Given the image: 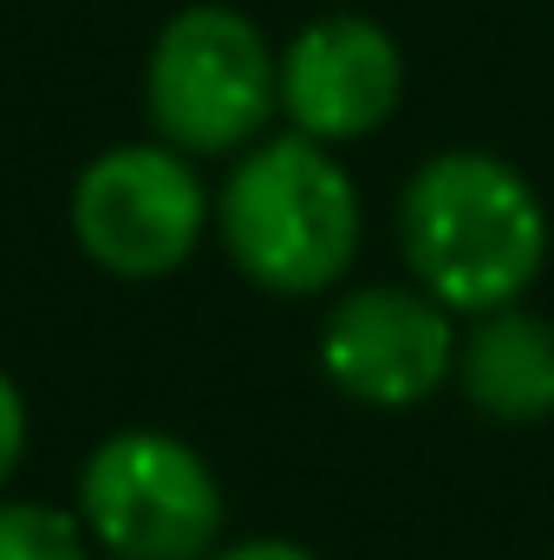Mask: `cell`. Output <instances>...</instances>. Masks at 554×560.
<instances>
[{
	"instance_id": "cell-5",
	"label": "cell",
	"mask_w": 554,
	"mask_h": 560,
	"mask_svg": "<svg viewBox=\"0 0 554 560\" xmlns=\"http://www.w3.org/2000/svg\"><path fill=\"white\" fill-rule=\"evenodd\" d=\"M66 222L92 268L118 280H163L203 248L216 202L176 143H112L79 170Z\"/></svg>"
},
{
	"instance_id": "cell-8",
	"label": "cell",
	"mask_w": 554,
	"mask_h": 560,
	"mask_svg": "<svg viewBox=\"0 0 554 560\" xmlns=\"http://www.w3.org/2000/svg\"><path fill=\"white\" fill-rule=\"evenodd\" d=\"M457 392L483 423L529 430L554 418V319L529 300L476 313L457 346Z\"/></svg>"
},
{
	"instance_id": "cell-9",
	"label": "cell",
	"mask_w": 554,
	"mask_h": 560,
	"mask_svg": "<svg viewBox=\"0 0 554 560\" xmlns=\"http://www.w3.org/2000/svg\"><path fill=\"white\" fill-rule=\"evenodd\" d=\"M92 528L59 502H0V560H92Z\"/></svg>"
},
{
	"instance_id": "cell-11",
	"label": "cell",
	"mask_w": 554,
	"mask_h": 560,
	"mask_svg": "<svg viewBox=\"0 0 554 560\" xmlns=\"http://www.w3.org/2000/svg\"><path fill=\"white\" fill-rule=\"evenodd\" d=\"M209 560H320L300 541H280V535H255V541H235V548H216Z\"/></svg>"
},
{
	"instance_id": "cell-3",
	"label": "cell",
	"mask_w": 554,
	"mask_h": 560,
	"mask_svg": "<svg viewBox=\"0 0 554 560\" xmlns=\"http://www.w3.org/2000/svg\"><path fill=\"white\" fill-rule=\"evenodd\" d=\"M143 105L183 156H235L280 112V52L235 7H183L150 46Z\"/></svg>"
},
{
	"instance_id": "cell-1",
	"label": "cell",
	"mask_w": 554,
	"mask_h": 560,
	"mask_svg": "<svg viewBox=\"0 0 554 560\" xmlns=\"http://www.w3.org/2000/svg\"><path fill=\"white\" fill-rule=\"evenodd\" d=\"M399 248L412 280L457 319L522 306L549 268L542 189L496 150H437L399 196Z\"/></svg>"
},
{
	"instance_id": "cell-2",
	"label": "cell",
	"mask_w": 554,
	"mask_h": 560,
	"mask_svg": "<svg viewBox=\"0 0 554 560\" xmlns=\"http://www.w3.org/2000/svg\"><path fill=\"white\" fill-rule=\"evenodd\" d=\"M216 235L235 275L280 300H320L353 275L366 242V209L353 170L333 143L300 131L242 150L216 196Z\"/></svg>"
},
{
	"instance_id": "cell-7",
	"label": "cell",
	"mask_w": 554,
	"mask_h": 560,
	"mask_svg": "<svg viewBox=\"0 0 554 560\" xmlns=\"http://www.w3.org/2000/svg\"><path fill=\"white\" fill-rule=\"evenodd\" d=\"M405 52L366 13H320L280 46V112L313 143H359L392 125Z\"/></svg>"
},
{
	"instance_id": "cell-4",
	"label": "cell",
	"mask_w": 554,
	"mask_h": 560,
	"mask_svg": "<svg viewBox=\"0 0 554 560\" xmlns=\"http://www.w3.org/2000/svg\"><path fill=\"white\" fill-rule=\"evenodd\" d=\"M79 515L112 560H209L222 541V482L170 430H112L79 469Z\"/></svg>"
},
{
	"instance_id": "cell-10",
	"label": "cell",
	"mask_w": 554,
	"mask_h": 560,
	"mask_svg": "<svg viewBox=\"0 0 554 560\" xmlns=\"http://www.w3.org/2000/svg\"><path fill=\"white\" fill-rule=\"evenodd\" d=\"M20 456H26V398H20V385H13V372L0 365V489L13 482V469H20Z\"/></svg>"
},
{
	"instance_id": "cell-6",
	"label": "cell",
	"mask_w": 554,
	"mask_h": 560,
	"mask_svg": "<svg viewBox=\"0 0 554 560\" xmlns=\"http://www.w3.org/2000/svg\"><path fill=\"white\" fill-rule=\"evenodd\" d=\"M457 346H463L457 313L430 300L417 280L412 287L372 280L339 293L313 339L326 385L366 411H417L424 398L457 385Z\"/></svg>"
}]
</instances>
